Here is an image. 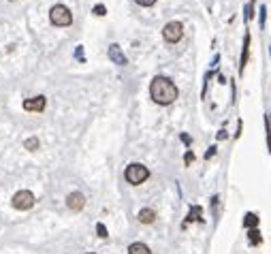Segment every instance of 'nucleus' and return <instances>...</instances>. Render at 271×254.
Instances as JSON below:
<instances>
[{"instance_id": "nucleus-4", "label": "nucleus", "mask_w": 271, "mask_h": 254, "mask_svg": "<svg viewBox=\"0 0 271 254\" xmlns=\"http://www.w3.org/2000/svg\"><path fill=\"white\" fill-rule=\"evenodd\" d=\"M162 36H165V41H169V43H177L184 36L182 21H169V24L162 28Z\"/></svg>"}, {"instance_id": "nucleus-1", "label": "nucleus", "mask_w": 271, "mask_h": 254, "mask_svg": "<svg viewBox=\"0 0 271 254\" xmlns=\"http://www.w3.org/2000/svg\"><path fill=\"white\" fill-rule=\"evenodd\" d=\"M150 94H152V101L158 102V105H171L180 92H177L175 84L169 77H154L150 84Z\"/></svg>"}, {"instance_id": "nucleus-23", "label": "nucleus", "mask_w": 271, "mask_h": 254, "mask_svg": "<svg viewBox=\"0 0 271 254\" xmlns=\"http://www.w3.org/2000/svg\"><path fill=\"white\" fill-rule=\"evenodd\" d=\"M75 56H77V60H84V50L77 47V51H75Z\"/></svg>"}, {"instance_id": "nucleus-19", "label": "nucleus", "mask_w": 271, "mask_h": 254, "mask_svg": "<svg viewBox=\"0 0 271 254\" xmlns=\"http://www.w3.org/2000/svg\"><path fill=\"white\" fill-rule=\"evenodd\" d=\"M267 145H269V152H271V126H269V120H267Z\"/></svg>"}, {"instance_id": "nucleus-17", "label": "nucleus", "mask_w": 271, "mask_h": 254, "mask_svg": "<svg viewBox=\"0 0 271 254\" xmlns=\"http://www.w3.org/2000/svg\"><path fill=\"white\" fill-rule=\"evenodd\" d=\"M94 15H99V17L107 15V7H105V4H96V7H94Z\"/></svg>"}, {"instance_id": "nucleus-2", "label": "nucleus", "mask_w": 271, "mask_h": 254, "mask_svg": "<svg viewBox=\"0 0 271 254\" xmlns=\"http://www.w3.org/2000/svg\"><path fill=\"white\" fill-rule=\"evenodd\" d=\"M124 177H126L128 184H133V186H139V184H143L150 177V171H148V167H143V165H139V163H133V165L126 167V173H124Z\"/></svg>"}, {"instance_id": "nucleus-15", "label": "nucleus", "mask_w": 271, "mask_h": 254, "mask_svg": "<svg viewBox=\"0 0 271 254\" xmlns=\"http://www.w3.org/2000/svg\"><path fill=\"white\" fill-rule=\"evenodd\" d=\"M24 148H26V150H30V152H34V150H39V139H36V137H30V139H26V141H24Z\"/></svg>"}, {"instance_id": "nucleus-25", "label": "nucleus", "mask_w": 271, "mask_h": 254, "mask_svg": "<svg viewBox=\"0 0 271 254\" xmlns=\"http://www.w3.org/2000/svg\"><path fill=\"white\" fill-rule=\"evenodd\" d=\"M182 141L186 145H190V137H188V135H182Z\"/></svg>"}, {"instance_id": "nucleus-7", "label": "nucleus", "mask_w": 271, "mask_h": 254, "mask_svg": "<svg viewBox=\"0 0 271 254\" xmlns=\"http://www.w3.org/2000/svg\"><path fill=\"white\" fill-rule=\"evenodd\" d=\"M67 205H68V209H73V212H79V209H84V205H85V197L81 192H70L67 197Z\"/></svg>"}, {"instance_id": "nucleus-9", "label": "nucleus", "mask_w": 271, "mask_h": 254, "mask_svg": "<svg viewBox=\"0 0 271 254\" xmlns=\"http://www.w3.org/2000/svg\"><path fill=\"white\" fill-rule=\"evenodd\" d=\"M248 53H250V34H246L243 39V51H241V62H239V71H243L248 64Z\"/></svg>"}, {"instance_id": "nucleus-13", "label": "nucleus", "mask_w": 271, "mask_h": 254, "mask_svg": "<svg viewBox=\"0 0 271 254\" xmlns=\"http://www.w3.org/2000/svg\"><path fill=\"white\" fill-rule=\"evenodd\" d=\"M203 209L199 207V205H194V207L190 209V214H188V222H192V220H197V222H203Z\"/></svg>"}, {"instance_id": "nucleus-8", "label": "nucleus", "mask_w": 271, "mask_h": 254, "mask_svg": "<svg viewBox=\"0 0 271 254\" xmlns=\"http://www.w3.org/2000/svg\"><path fill=\"white\" fill-rule=\"evenodd\" d=\"M109 60L113 62V64H120V67H124V64H126L128 60H126V56H124V51L120 50V45H116V43H113V45H109Z\"/></svg>"}, {"instance_id": "nucleus-6", "label": "nucleus", "mask_w": 271, "mask_h": 254, "mask_svg": "<svg viewBox=\"0 0 271 254\" xmlns=\"http://www.w3.org/2000/svg\"><path fill=\"white\" fill-rule=\"evenodd\" d=\"M47 105L45 96H32V99H26L24 101V109L26 111H43Z\"/></svg>"}, {"instance_id": "nucleus-12", "label": "nucleus", "mask_w": 271, "mask_h": 254, "mask_svg": "<svg viewBox=\"0 0 271 254\" xmlns=\"http://www.w3.org/2000/svg\"><path fill=\"white\" fill-rule=\"evenodd\" d=\"M243 226H246V229H256L258 226V216L256 214H246V218H243Z\"/></svg>"}, {"instance_id": "nucleus-26", "label": "nucleus", "mask_w": 271, "mask_h": 254, "mask_svg": "<svg viewBox=\"0 0 271 254\" xmlns=\"http://www.w3.org/2000/svg\"><path fill=\"white\" fill-rule=\"evenodd\" d=\"M226 137H229V135H226V131H220V133H218V139H220V141H222V139H226Z\"/></svg>"}, {"instance_id": "nucleus-3", "label": "nucleus", "mask_w": 271, "mask_h": 254, "mask_svg": "<svg viewBox=\"0 0 271 254\" xmlns=\"http://www.w3.org/2000/svg\"><path fill=\"white\" fill-rule=\"evenodd\" d=\"M50 19H51L53 26H70L73 24V15H70L68 7H64V4H56V7H51Z\"/></svg>"}, {"instance_id": "nucleus-24", "label": "nucleus", "mask_w": 271, "mask_h": 254, "mask_svg": "<svg viewBox=\"0 0 271 254\" xmlns=\"http://www.w3.org/2000/svg\"><path fill=\"white\" fill-rule=\"evenodd\" d=\"M265 13H267V9L261 7V26H265Z\"/></svg>"}, {"instance_id": "nucleus-11", "label": "nucleus", "mask_w": 271, "mask_h": 254, "mask_svg": "<svg viewBox=\"0 0 271 254\" xmlns=\"http://www.w3.org/2000/svg\"><path fill=\"white\" fill-rule=\"evenodd\" d=\"M128 254H152L150 248L145 244H141V241H137V244H131L128 246Z\"/></svg>"}, {"instance_id": "nucleus-22", "label": "nucleus", "mask_w": 271, "mask_h": 254, "mask_svg": "<svg viewBox=\"0 0 271 254\" xmlns=\"http://www.w3.org/2000/svg\"><path fill=\"white\" fill-rule=\"evenodd\" d=\"M214 154H216V148H209V150H207V152H205V158H207V160H209V158H211V156H214Z\"/></svg>"}, {"instance_id": "nucleus-10", "label": "nucleus", "mask_w": 271, "mask_h": 254, "mask_svg": "<svg viewBox=\"0 0 271 254\" xmlns=\"http://www.w3.org/2000/svg\"><path fill=\"white\" fill-rule=\"evenodd\" d=\"M139 220H141L143 224H152V222L156 220V212H154V209H150V207L141 209V212H139Z\"/></svg>"}, {"instance_id": "nucleus-20", "label": "nucleus", "mask_w": 271, "mask_h": 254, "mask_svg": "<svg viewBox=\"0 0 271 254\" xmlns=\"http://www.w3.org/2000/svg\"><path fill=\"white\" fill-rule=\"evenodd\" d=\"M184 160H186V165H190L192 160H194V154L192 152H186V158H184Z\"/></svg>"}, {"instance_id": "nucleus-27", "label": "nucleus", "mask_w": 271, "mask_h": 254, "mask_svg": "<svg viewBox=\"0 0 271 254\" xmlns=\"http://www.w3.org/2000/svg\"><path fill=\"white\" fill-rule=\"evenodd\" d=\"M90 254H94V252H90Z\"/></svg>"}, {"instance_id": "nucleus-21", "label": "nucleus", "mask_w": 271, "mask_h": 254, "mask_svg": "<svg viewBox=\"0 0 271 254\" xmlns=\"http://www.w3.org/2000/svg\"><path fill=\"white\" fill-rule=\"evenodd\" d=\"M250 17H252V2L246 7V19H250Z\"/></svg>"}, {"instance_id": "nucleus-14", "label": "nucleus", "mask_w": 271, "mask_h": 254, "mask_svg": "<svg viewBox=\"0 0 271 254\" xmlns=\"http://www.w3.org/2000/svg\"><path fill=\"white\" fill-rule=\"evenodd\" d=\"M248 239H250V244H252V246H258V244L263 241L261 231H258V229H250V233H248Z\"/></svg>"}, {"instance_id": "nucleus-5", "label": "nucleus", "mask_w": 271, "mask_h": 254, "mask_svg": "<svg viewBox=\"0 0 271 254\" xmlns=\"http://www.w3.org/2000/svg\"><path fill=\"white\" fill-rule=\"evenodd\" d=\"M34 194H32L30 190H19V192H15V197H13V207L15 209H30L32 205H34Z\"/></svg>"}, {"instance_id": "nucleus-18", "label": "nucleus", "mask_w": 271, "mask_h": 254, "mask_svg": "<svg viewBox=\"0 0 271 254\" xmlns=\"http://www.w3.org/2000/svg\"><path fill=\"white\" fill-rule=\"evenodd\" d=\"M137 4H141V7H152V4H156V0H135Z\"/></svg>"}, {"instance_id": "nucleus-16", "label": "nucleus", "mask_w": 271, "mask_h": 254, "mask_svg": "<svg viewBox=\"0 0 271 254\" xmlns=\"http://www.w3.org/2000/svg\"><path fill=\"white\" fill-rule=\"evenodd\" d=\"M96 233H99V237H102V239H105V237L109 235V233H107V226L102 224V222H99V224H96Z\"/></svg>"}]
</instances>
